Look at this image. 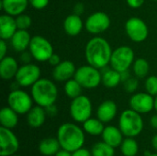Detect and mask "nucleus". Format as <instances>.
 Segmentation results:
<instances>
[{
  "label": "nucleus",
  "mask_w": 157,
  "mask_h": 156,
  "mask_svg": "<svg viewBox=\"0 0 157 156\" xmlns=\"http://www.w3.org/2000/svg\"><path fill=\"white\" fill-rule=\"evenodd\" d=\"M112 49L107 40L95 37L89 40L85 48V57L88 64L102 70L110 63Z\"/></svg>",
  "instance_id": "obj_1"
},
{
  "label": "nucleus",
  "mask_w": 157,
  "mask_h": 156,
  "mask_svg": "<svg viewBox=\"0 0 157 156\" xmlns=\"http://www.w3.org/2000/svg\"><path fill=\"white\" fill-rule=\"evenodd\" d=\"M56 138L61 148L70 153L84 147L86 142L84 129L71 122L63 123L58 128Z\"/></svg>",
  "instance_id": "obj_2"
},
{
  "label": "nucleus",
  "mask_w": 157,
  "mask_h": 156,
  "mask_svg": "<svg viewBox=\"0 0 157 156\" xmlns=\"http://www.w3.org/2000/svg\"><path fill=\"white\" fill-rule=\"evenodd\" d=\"M30 95L37 105L47 108L55 104L58 98V88L52 80L48 78H40L31 86Z\"/></svg>",
  "instance_id": "obj_3"
},
{
  "label": "nucleus",
  "mask_w": 157,
  "mask_h": 156,
  "mask_svg": "<svg viewBox=\"0 0 157 156\" xmlns=\"http://www.w3.org/2000/svg\"><path fill=\"white\" fill-rule=\"evenodd\" d=\"M144 120L142 114L132 108L121 112L119 118V128L125 137L134 138L141 134L144 130Z\"/></svg>",
  "instance_id": "obj_4"
},
{
  "label": "nucleus",
  "mask_w": 157,
  "mask_h": 156,
  "mask_svg": "<svg viewBox=\"0 0 157 156\" xmlns=\"http://www.w3.org/2000/svg\"><path fill=\"white\" fill-rule=\"evenodd\" d=\"M74 78L86 89H94L102 83V73L90 64L83 65L76 69Z\"/></svg>",
  "instance_id": "obj_5"
},
{
  "label": "nucleus",
  "mask_w": 157,
  "mask_h": 156,
  "mask_svg": "<svg viewBox=\"0 0 157 156\" xmlns=\"http://www.w3.org/2000/svg\"><path fill=\"white\" fill-rule=\"evenodd\" d=\"M135 61L134 51L129 46H120L112 51L110 67L121 73L129 70Z\"/></svg>",
  "instance_id": "obj_6"
},
{
  "label": "nucleus",
  "mask_w": 157,
  "mask_h": 156,
  "mask_svg": "<svg viewBox=\"0 0 157 156\" xmlns=\"http://www.w3.org/2000/svg\"><path fill=\"white\" fill-rule=\"evenodd\" d=\"M93 111V106L91 100L84 95H81L74 99H72L69 112L71 118L79 123L85 122L86 120L91 118Z\"/></svg>",
  "instance_id": "obj_7"
},
{
  "label": "nucleus",
  "mask_w": 157,
  "mask_h": 156,
  "mask_svg": "<svg viewBox=\"0 0 157 156\" xmlns=\"http://www.w3.org/2000/svg\"><path fill=\"white\" fill-rule=\"evenodd\" d=\"M33 98L31 95L19 88L13 89L7 97V104L18 115L27 114L33 107Z\"/></svg>",
  "instance_id": "obj_8"
},
{
  "label": "nucleus",
  "mask_w": 157,
  "mask_h": 156,
  "mask_svg": "<svg viewBox=\"0 0 157 156\" xmlns=\"http://www.w3.org/2000/svg\"><path fill=\"white\" fill-rule=\"evenodd\" d=\"M34 60L40 63L48 62L50 57L54 53L52 43L44 37L36 35L33 36L29 47Z\"/></svg>",
  "instance_id": "obj_9"
},
{
  "label": "nucleus",
  "mask_w": 157,
  "mask_h": 156,
  "mask_svg": "<svg viewBox=\"0 0 157 156\" xmlns=\"http://www.w3.org/2000/svg\"><path fill=\"white\" fill-rule=\"evenodd\" d=\"M125 31L131 40L140 43L144 41L149 35L147 24L140 17H130L125 23Z\"/></svg>",
  "instance_id": "obj_10"
},
{
  "label": "nucleus",
  "mask_w": 157,
  "mask_h": 156,
  "mask_svg": "<svg viewBox=\"0 0 157 156\" xmlns=\"http://www.w3.org/2000/svg\"><path fill=\"white\" fill-rule=\"evenodd\" d=\"M41 71L40 68L34 63H25L19 66L17 75L15 77L16 82L21 87L32 86L40 78Z\"/></svg>",
  "instance_id": "obj_11"
},
{
  "label": "nucleus",
  "mask_w": 157,
  "mask_h": 156,
  "mask_svg": "<svg viewBox=\"0 0 157 156\" xmlns=\"http://www.w3.org/2000/svg\"><path fill=\"white\" fill-rule=\"evenodd\" d=\"M110 17L108 14L102 11L92 13L85 21V28L87 32L98 35L105 32L110 27Z\"/></svg>",
  "instance_id": "obj_12"
},
{
  "label": "nucleus",
  "mask_w": 157,
  "mask_h": 156,
  "mask_svg": "<svg viewBox=\"0 0 157 156\" xmlns=\"http://www.w3.org/2000/svg\"><path fill=\"white\" fill-rule=\"evenodd\" d=\"M0 147L1 156L14 155L18 151L19 142L11 129L0 127Z\"/></svg>",
  "instance_id": "obj_13"
},
{
  "label": "nucleus",
  "mask_w": 157,
  "mask_h": 156,
  "mask_svg": "<svg viewBox=\"0 0 157 156\" xmlns=\"http://www.w3.org/2000/svg\"><path fill=\"white\" fill-rule=\"evenodd\" d=\"M130 108L140 114H147L155 109V97L147 92H139L132 96Z\"/></svg>",
  "instance_id": "obj_14"
},
{
  "label": "nucleus",
  "mask_w": 157,
  "mask_h": 156,
  "mask_svg": "<svg viewBox=\"0 0 157 156\" xmlns=\"http://www.w3.org/2000/svg\"><path fill=\"white\" fill-rule=\"evenodd\" d=\"M76 68L72 61H62L58 65L53 67L52 77L57 82H66L74 78Z\"/></svg>",
  "instance_id": "obj_15"
},
{
  "label": "nucleus",
  "mask_w": 157,
  "mask_h": 156,
  "mask_svg": "<svg viewBox=\"0 0 157 156\" xmlns=\"http://www.w3.org/2000/svg\"><path fill=\"white\" fill-rule=\"evenodd\" d=\"M16 17L8 14H3L0 17V38L1 40H8L17 30Z\"/></svg>",
  "instance_id": "obj_16"
},
{
  "label": "nucleus",
  "mask_w": 157,
  "mask_h": 156,
  "mask_svg": "<svg viewBox=\"0 0 157 156\" xmlns=\"http://www.w3.org/2000/svg\"><path fill=\"white\" fill-rule=\"evenodd\" d=\"M19 65L12 56H6L0 60V76L4 80H11L16 77Z\"/></svg>",
  "instance_id": "obj_17"
},
{
  "label": "nucleus",
  "mask_w": 157,
  "mask_h": 156,
  "mask_svg": "<svg viewBox=\"0 0 157 156\" xmlns=\"http://www.w3.org/2000/svg\"><path fill=\"white\" fill-rule=\"evenodd\" d=\"M118 113L117 104L113 100L103 101L97 109V118L102 122L108 123L115 119Z\"/></svg>",
  "instance_id": "obj_18"
},
{
  "label": "nucleus",
  "mask_w": 157,
  "mask_h": 156,
  "mask_svg": "<svg viewBox=\"0 0 157 156\" xmlns=\"http://www.w3.org/2000/svg\"><path fill=\"white\" fill-rule=\"evenodd\" d=\"M31 39L32 37L30 36L28 29H17L9 40L12 48L16 51L22 52L29 49Z\"/></svg>",
  "instance_id": "obj_19"
},
{
  "label": "nucleus",
  "mask_w": 157,
  "mask_h": 156,
  "mask_svg": "<svg viewBox=\"0 0 157 156\" xmlns=\"http://www.w3.org/2000/svg\"><path fill=\"white\" fill-rule=\"evenodd\" d=\"M102 141L108 143L109 145L117 148L120 147L123 142V133L121 132V129L116 126H107L105 127L102 134Z\"/></svg>",
  "instance_id": "obj_20"
},
{
  "label": "nucleus",
  "mask_w": 157,
  "mask_h": 156,
  "mask_svg": "<svg viewBox=\"0 0 157 156\" xmlns=\"http://www.w3.org/2000/svg\"><path fill=\"white\" fill-rule=\"evenodd\" d=\"M85 22L76 14H70L63 21V30L69 36H77L83 30Z\"/></svg>",
  "instance_id": "obj_21"
},
{
  "label": "nucleus",
  "mask_w": 157,
  "mask_h": 156,
  "mask_svg": "<svg viewBox=\"0 0 157 156\" xmlns=\"http://www.w3.org/2000/svg\"><path fill=\"white\" fill-rule=\"evenodd\" d=\"M29 5V0H1V7L3 11L13 17L23 14Z\"/></svg>",
  "instance_id": "obj_22"
},
{
  "label": "nucleus",
  "mask_w": 157,
  "mask_h": 156,
  "mask_svg": "<svg viewBox=\"0 0 157 156\" xmlns=\"http://www.w3.org/2000/svg\"><path fill=\"white\" fill-rule=\"evenodd\" d=\"M28 125L31 128L38 129L41 127L46 120V110L45 108H42L39 105L32 107V108L26 114Z\"/></svg>",
  "instance_id": "obj_23"
},
{
  "label": "nucleus",
  "mask_w": 157,
  "mask_h": 156,
  "mask_svg": "<svg viewBox=\"0 0 157 156\" xmlns=\"http://www.w3.org/2000/svg\"><path fill=\"white\" fill-rule=\"evenodd\" d=\"M18 123V114L10 107H5L0 111V124L1 127L7 129H14Z\"/></svg>",
  "instance_id": "obj_24"
},
{
  "label": "nucleus",
  "mask_w": 157,
  "mask_h": 156,
  "mask_svg": "<svg viewBox=\"0 0 157 156\" xmlns=\"http://www.w3.org/2000/svg\"><path fill=\"white\" fill-rule=\"evenodd\" d=\"M61 149L57 138H45L39 143V152L43 156H54Z\"/></svg>",
  "instance_id": "obj_25"
},
{
  "label": "nucleus",
  "mask_w": 157,
  "mask_h": 156,
  "mask_svg": "<svg viewBox=\"0 0 157 156\" xmlns=\"http://www.w3.org/2000/svg\"><path fill=\"white\" fill-rule=\"evenodd\" d=\"M102 84L108 88H114L121 83V73L113 68L105 67L102 69Z\"/></svg>",
  "instance_id": "obj_26"
},
{
  "label": "nucleus",
  "mask_w": 157,
  "mask_h": 156,
  "mask_svg": "<svg viewBox=\"0 0 157 156\" xmlns=\"http://www.w3.org/2000/svg\"><path fill=\"white\" fill-rule=\"evenodd\" d=\"M83 129L85 132L92 136H98L101 135L105 126L104 122H102L99 119L89 118L85 122H83Z\"/></svg>",
  "instance_id": "obj_27"
},
{
  "label": "nucleus",
  "mask_w": 157,
  "mask_h": 156,
  "mask_svg": "<svg viewBox=\"0 0 157 156\" xmlns=\"http://www.w3.org/2000/svg\"><path fill=\"white\" fill-rule=\"evenodd\" d=\"M132 71L137 78H145L150 72V64L144 58L135 59L132 64Z\"/></svg>",
  "instance_id": "obj_28"
},
{
  "label": "nucleus",
  "mask_w": 157,
  "mask_h": 156,
  "mask_svg": "<svg viewBox=\"0 0 157 156\" xmlns=\"http://www.w3.org/2000/svg\"><path fill=\"white\" fill-rule=\"evenodd\" d=\"M120 147L123 156H136L139 152V144L134 138H125Z\"/></svg>",
  "instance_id": "obj_29"
},
{
  "label": "nucleus",
  "mask_w": 157,
  "mask_h": 156,
  "mask_svg": "<svg viewBox=\"0 0 157 156\" xmlns=\"http://www.w3.org/2000/svg\"><path fill=\"white\" fill-rule=\"evenodd\" d=\"M63 89H64L65 95L69 98L74 99V98H75V97L82 95L83 86L75 78H72V79L65 82Z\"/></svg>",
  "instance_id": "obj_30"
},
{
  "label": "nucleus",
  "mask_w": 157,
  "mask_h": 156,
  "mask_svg": "<svg viewBox=\"0 0 157 156\" xmlns=\"http://www.w3.org/2000/svg\"><path fill=\"white\" fill-rule=\"evenodd\" d=\"M91 154L92 156H114L115 148L102 141L93 145Z\"/></svg>",
  "instance_id": "obj_31"
},
{
  "label": "nucleus",
  "mask_w": 157,
  "mask_h": 156,
  "mask_svg": "<svg viewBox=\"0 0 157 156\" xmlns=\"http://www.w3.org/2000/svg\"><path fill=\"white\" fill-rule=\"evenodd\" d=\"M144 88L147 93L152 95L153 97L157 96V76L150 75L146 78L144 82Z\"/></svg>",
  "instance_id": "obj_32"
},
{
  "label": "nucleus",
  "mask_w": 157,
  "mask_h": 156,
  "mask_svg": "<svg viewBox=\"0 0 157 156\" xmlns=\"http://www.w3.org/2000/svg\"><path fill=\"white\" fill-rule=\"evenodd\" d=\"M16 22L18 29H28L31 26L32 19L29 15L23 13L16 17Z\"/></svg>",
  "instance_id": "obj_33"
},
{
  "label": "nucleus",
  "mask_w": 157,
  "mask_h": 156,
  "mask_svg": "<svg viewBox=\"0 0 157 156\" xmlns=\"http://www.w3.org/2000/svg\"><path fill=\"white\" fill-rule=\"evenodd\" d=\"M123 86L126 92L128 93H134L139 86V82L137 77H130L123 83Z\"/></svg>",
  "instance_id": "obj_34"
},
{
  "label": "nucleus",
  "mask_w": 157,
  "mask_h": 156,
  "mask_svg": "<svg viewBox=\"0 0 157 156\" xmlns=\"http://www.w3.org/2000/svg\"><path fill=\"white\" fill-rule=\"evenodd\" d=\"M29 2L33 8L37 10H41L49 5L50 0H29Z\"/></svg>",
  "instance_id": "obj_35"
},
{
  "label": "nucleus",
  "mask_w": 157,
  "mask_h": 156,
  "mask_svg": "<svg viewBox=\"0 0 157 156\" xmlns=\"http://www.w3.org/2000/svg\"><path fill=\"white\" fill-rule=\"evenodd\" d=\"M19 59L23 63V64H25V63H29L30 61H31V59H33V57H32V55H31V53H30L29 51H24L20 52Z\"/></svg>",
  "instance_id": "obj_36"
},
{
  "label": "nucleus",
  "mask_w": 157,
  "mask_h": 156,
  "mask_svg": "<svg viewBox=\"0 0 157 156\" xmlns=\"http://www.w3.org/2000/svg\"><path fill=\"white\" fill-rule=\"evenodd\" d=\"M145 0H126L128 6L133 9H137V8H140L144 3Z\"/></svg>",
  "instance_id": "obj_37"
},
{
  "label": "nucleus",
  "mask_w": 157,
  "mask_h": 156,
  "mask_svg": "<svg viewBox=\"0 0 157 156\" xmlns=\"http://www.w3.org/2000/svg\"><path fill=\"white\" fill-rule=\"evenodd\" d=\"M72 156H92V154H91V151H88L87 149L82 147V148L73 152Z\"/></svg>",
  "instance_id": "obj_38"
},
{
  "label": "nucleus",
  "mask_w": 157,
  "mask_h": 156,
  "mask_svg": "<svg viewBox=\"0 0 157 156\" xmlns=\"http://www.w3.org/2000/svg\"><path fill=\"white\" fill-rule=\"evenodd\" d=\"M6 51H7L6 40H0V60L6 56Z\"/></svg>",
  "instance_id": "obj_39"
},
{
  "label": "nucleus",
  "mask_w": 157,
  "mask_h": 156,
  "mask_svg": "<svg viewBox=\"0 0 157 156\" xmlns=\"http://www.w3.org/2000/svg\"><path fill=\"white\" fill-rule=\"evenodd\" d=\"M61 62H62V61H61L60 56H59L58 54H56V53H53V54L50 57V59L48 60V63H50V65H52V66H53V67H55L56 65H58Z\"/></svg>",
  "instance_id": "obj_40"
},
{
  "label": "nucleus",
  "mask_w": 157,
  "mask_h": 156,
  "mask_svg": "<svg viewBox=\"0 0 157 156\" xmlns=\"http://www.w3.org/2000/svg\"><path fill=\"white\" fill-rule=\"evenodd\" d=\"M74 14H76L78 16H81L84 11H85V6L83 3H76L75 6H74Z\"/></svg>",
  "instance_id": "obj_41"
},
{
  "label": "nucleus",
  "mask_w": 157,
  "mask_h": 156,
  "mask_svg": "<svg viewBox=\"0 0 157 156\" xmlns=\"http://www.w3.org/2000/svg\"><path fill=\"white\" fill-rule=\"evenodd\" d=\"M45 110H46V113H47V115H49V116H55L56 114H57V108L55 107V105L53 104V105H52V106H49V107H47V108H45Z\"/></svg>",
  "instance_id": "obj_42"
},
{
  "label": "nucleus",
  "mask_w": 157,
  "mask_h": 156,
  "mask_svg": "<svg viewBox=\"0 0 157 156\" xmlns=\"http://www.w3.org/2000/svg\"><path fill=\"white\" fill-rule=\"evenodd\" d=\"M121 82L124 83L126 80H128L130 77H131V74H130V71L129 70H126V71H123L121 73Z\"/></svg>",
  "instance_id": "obj_43"
},
{
  "label": "nucleus",
  "mask_w": 157,
  "mask_h": 156,
  "mask_svg": "<svg viewBox=\"0 0 157 156\" xmlns=\"http://www.w3.org/2000/svg\"><path fill=\"white\" fill-rule=\"evenodd\" d=\"M150 124H151V126H152L153 129L157 130V114L152 116V118L150 120Z\"/></svg>",
  "instance_id": "obj_44"
},
{
  "label": "nucleus",
  "mask_w": 157,
  "mask_h": 156,
  "mask_svg": "<svg viewBox=\"0 0 157 156\" xmlns=\"http://www.w3.org/2000/svg\"><path fill=\"white\" fill-rule=\"evenodd\" d=\"M54 156H72V153H70V152H68L66 150L61 149Z\"/></svg>",
  "instance_id": "obj_45"
},
{
  "label": "nucleus",
  "mask_w": 157,
  "mask_h": 156,
  "mask_svg": "<svg viewBox=\"0 0 157 156\" xmlns=\"http://www.w3.org/2000/svg\"><path fill=\"white\" fill-rule=\"evenodd\" d=\"M152 146H153V148L157 152V134H155L153 138H152Z\"/></svg>",
  "instance_id": "obj_46"
},
{
  "label": "nucleus",
  "mask_w": 157,
  "mask_h": 156,
  "mask_svg": "<svg viewBox=\"0 0 157 156\" xmlns=\"http://www.w3.org/2000/svg\"><path fill=\"white\" fill-rule=\"evenodd\" d=\"M155 111L157 112V96L155 97Z\"/></svg>",
  "instance_id": "obj_47"
},
{
  "label": "nucleus",
  "mask_w": 157,
  "mask_h": 156,
  "mask_svg": "<svg viewBox=\"0 0 157 156\" xmlns=\"http://www.w3.org/2000/svg\"><path fill=\"white\" fill-rule=\"evenodd\" d=\"M149 156H157V153L156 154H151Z\"/></svg>",
  "instance_id": "obj_48"
},
{
  "label": "nucleus",
  "mask_w": 157,
  "mask_h": 156,
  "mask_svg": "<svg viewBox=\"0 0 157 156\" xmlns=\"http://www.w3.org/2000/svg\"><path fill=\"white\" fill-rule=\"evenodd\" d=\"M11 156H20V155H17V154H14V155H11Z\"/></svg>",
  "instance_id": "obj_49"
},
{
  "label": "nucleus",
  "mask_w": 157,
  "mask_h": 156,
  "mask_svg": "<svg viewBox=\"0 0 157 156\" xmlns=\"http://www.w3.org/2000/svg\"><path fill=\"white\" fill-rule=\"evenodd\" d=\"M154 1H157V0H154Z\"/></svg>",
  "instance_id": "obj_50"
},
{
  "label": "nucleus",
  "mask_w": 157,
  "mask_h": 156,
  "mask_svg": "<svg viewBox=\"0 0 157 156\" xmlns=\"http://www.w3.org/2000/svg\"><path fill=\"white\" fill-rule=\"evenodd\" d=\"M41 156H43V155H41Z\"/></svg>",
  "instance_id": "obj_51"
}]
</instances>
